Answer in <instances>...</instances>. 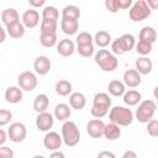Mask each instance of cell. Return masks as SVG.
Instances as JSON below:
<instances>
[{"label": "cell", "mask_w": 158, "mask_h": 158, "mask_svg": "<svg viewBox=\"0 0 158 158\" xmlns=\"http://www.w3.org/2000/svg\"><path fill=\"white\" fill-rule=\"evenodd\" d=\"M109 118H110V122L116 123L120 127H127L132 123L135 117L131 109L125 106H114L112 109H110Z\"/></svg>", "instance_id": "cell-1"}, {"label": "cell", "mask_w": 158, "mask_h": 158, "mask_svg": "<svg viewBox=\"0 0 158 158\" xmlns=\"http://www.w3.org/2000/svg\"><path fill=\"white\" fill-rule=\"evenodd\" d=\"M95 63L104 72H114L118 67V59L109 49H99L95 53Z\"/></svg>", "instance_id": "cell-2"}, {"label": "cell", "mask_w": 158, "mask_h": 158, "mask_svg": "<svg viewBox=\"0 0 158 158\" xmlns=\"http://www.w3.org/2000/svg\"><path fill=\"white\" fill-rule=\"evenodd\" d=\"M62 138H63V142L65 146L68 147H74L79 143L80 141V131L77 126L75 122L68 120L65 122H63L62 125Z\"/></svg>", "instance_id": "cell-3"}, {"label": "cell", "mask_w": 158, "mask_h": 158, "mask_svg": "<svg viewBox=\"0 0 158 158\" xmlns=\"http://www.w3.org/2000/svg\"><path fill=\"white\" fill-rule=\"evenodd\" d=\"M157 110V104L153 100H143L139 102L137 110H136V118L141 123H147L149 122Z\"/></svg>", "instance_id": "cell-4"}, {"label": "cell", "mask_w": 158, "mask_h": 158, "mask_svg": "<svg viewBox=\"0 0 158 158\" xmlns=\"http://www.w3.org/2000/svg\"><path fill=\"white\" fill-rule=\"evenodd\" d=\"M151 9L147 5L146 0H137L132 4L130 11H128V16L130 20L133 22H141L146 19H148L151 16Z\"/></svg>", "instance_id": "cell-5"}, {"label": "cell", "mask_w": 158, "mask_h": 158, "mask_svg": "<svg viewBox=\"0 0 158 158\" xmlns=\"http://www.w3.org/2000/svg\"><path fill=\"white\" fill-rule=\"evenodd\" d=\"M17 84L22 90L32 91L36 89L38 80H37V77L35 73H32L30 70H25V72L20 73V75L17 77Z\"/></svg>", "instance_id": "cell-6"}, {"label": "cell", "mask_w": 158, "mask_h": 158, "mask_svg": "<svg viewBox=\"0 0 158 158\" xmlns=\"http://www.w3.org/2000/svg\"><path fill=\"white\" fill-rule=\"evenodd\" d=\"M7 135L11 142L15 143H20L23 142L26 136H27V128L22 122H14L10 125L9 130H7Z\"/></svg>", "instance_id": "cell-7"}, {"label": "cell", "mask_w": 158, "mask_h": 158, "mask_svg": "<svg viewBox=\"0 0 158 158\" xmlns=\"http://www.w3.org/2000/svg\"><path fill=\"white\" fill-rule=\"evenodd\" d=\"M63 143V138H62V135H59L58 132L56 131H49L44 135L43 137V146L48 151H59L60 146Z\"/></svg>", "instance_id": "cell-8"}, {"label": "cell", "mask_w": 158, "mask_h": 158, "mask_svg": "<svg viewBox=\"0 0 158 158\" xmlns=\"http://www.w3.org/2000/svg\"><path fill=\"white\" fill-rule=\"evenodd\" d=\"M105 125L106 123H104L102 120H100V118H93V120H90L86 123V132L93 138H101V137H104Z\"/></svg>", "instance_id": "cell-9"}, {"label": "cell", "mask_w": 158, "mask_h": 158, "mask_svg": "<svg viewBox=\"0 0 158 158\" xmlns=\"http://www.w3.org/2000/svg\"><path fill=\"white\" fill-rule=\"evenodd\" d=\"M53 123H54V117L52 114L49 112H41V114H37V117H36V127L42 131V132H49V130L53 127Z\"/></svg>", "instance_id": "cell-10"}, {"label": "cell", "mask_w": 158, "mask_h": 158, "mask_svg": "<svg viewBox=\"0 0 158 158\" xmlns=\"http://www.w3.org/2000/svg\"><path fill=\"white\" fill-rule=\"evenodd\" d=\"M21 22L23 23V26L26 28H35L40 23V12L35 9L26 10L22 14V21Z\"/></svg>", "instance_id": "cell-11"}, {"label": "cell", "mask_w": 158, "mask_h": 158, "mask_svg": "<svg viewBox=\"0 0 158 158\" xmlns=\"http://www.w3.org/2000/svg\"><path fill=\"white\" fill-rule=\"evenodd\" d=\"M52 68V63L48 57L46 56H38L33 62V69L40 75H46L49 73Z\"/></svg>", "instance_id": "cell-12"}, {"label": "cell", "mask_w": 158, "mask_h": 158, "mask_svg": "<svg viewBox=\"0 0 158 158\" xmlns=\"http://www.w3.org/2000/svg\"><path fill=\"white\" fill-rule=\"evenodd\" d=\"M95 109H100L109 112V109L111 107V98L107 93H98L95 94L93 99V106Z\"/></svg>", "instance_id": "cell-13"}, {"label": "cell", "mask_w": 158, "mask_h": 158, "mask_svg": "<svg viewBox=\"0 0 158 158\" xmlns=\"http://www.w3.org/2000/svg\"><path fill=\"white\" fill-rule=\"evenodd\" d=\"M122 79H123V84L128 88H137L142 81L141 74L136 69H127L123 73Z\"/></svg>", "instance_id": "cell-14"}, {"label": "cell", "mask_w": 158, "mask_h": 158, "mask_svg": "<svg viewBox=\"0 0 158 158\" xmlns=\"http://www.w3.org/2000/svg\"><path fill=\"white\" fill-rule=\"evenodd\" d=\"M74 51H77L75 44H74V42H73L72 40H69V38H63V40H60V41L58 42V44H57V52H58V54H60L62 57H70V56L74 53Z\"/></svg>", "instance_id": "cell-15"}, {"label": "cell", "mask_w": 158, "mask_h": 158, "mask_svg": "<svg viewBox=\"0 0 158 158\" xmlns=\"http://www.w3.org/2000/svg\"><path fill=\"white\" fill-rule=\"evenodd\" d=\"M135 69L141 74V75H147L152 72L153 69V63L148 57H139L135 62Z\"/></svg>", "instance_id": "cell-16"}, {"label": "cell", "mask_w": 158, "mask_h": 158, "mask_svg": "<svg viewBox=\"0 0 158 158\" xmlns=\"http://www.w3.org/2000/svg\"><path fill=\"white\" fill-rule=\"evenodd\" d=\"M86 105V98L80 91H74L69 95V106L74 110H81Z\"/></svg>", "instance_id": "cell-17"}, {"label": "cell", "mask_w": 158, "mask_h": 158, "mask_svg": "<svg viewBox=\"0 0 158 158\" xmlns=\"http://www.w3.org/2000/svg\"><path fill=\"white\" fill-rule=\"evenodd\" d=\"M70 115H72V107L68 104L60 102V104L56 105V107H54V117L58 121L65 122V121L69 120Z\"/></svg>", "instance_id": "cell-18"}, {"label": "cell", "mask_w": 158, "mask_h": 158, "mask_svg": "<svg viewBox=\"0 0 158 158\" xmlns=\"http://www.w3.org/2000/svg\"><path fill=\"white\" fill-rule=\"evenodd\" d=\"M5 100L9 104H17L22 100V89L20 86H9L5 90Z\"/></svg>", "instance_id": "cell-19"}, {"label": "cell", "mask_w": 158, "mask_h": 158, "mask_svg": "<svg viewBox=\"0 0 158 158\" xmlns=\"http://www.w3.org/2000/svg\"><path fill=\"white\" fill-rule=\"evenodd\" d=\"M1 21L5 25V27H7V26H10L15 22H19L20 21V15H19L17 10H15L12 7H9V9H5L1 12Z\"/></svg>", "instance_id": "cell-20"}, {"label": "cell", "mask_w": 158, "mask_h": 158, "mask_svg": "<svg viewBox=\"0 0 158 158\" xmlns=\"http://www.w3.org/2000/svg\"><path fill=\"white\" fill-rule=\"evenodd\" d=\"M60 28L63 33L72 36L78 32L79 28V21L78 20H70V19H62L60 21Z\"/></svg>", "instance_id": "cell-21"}, {"label": "cell", "mask_w": 158, "mask_h": 158, "mask_svg": "<svg viewBox=\"0 0 158 158\" xmlns=\"http://www.w3.org/2000/svg\"><path fill=\"white\" fill-rule=\"evenodd\" d=\"M121 136V128L116 123H106L105 125V130H104V137L107 141H116Z\"/></svg>", "instance_id": "cell-22"}, {"label": "cell", "mask_w": 158, "mask_h": 158, "mask_svg": "<svg viewBox=\"0 0 158 158\" xmlns=\"http://www.w3.org/2000/svg\"><path fill=\"white\" fill-rule=\"evenodd\" d=\"M49 106V98L46 94H38L33 100V109L37 114L46 112Z\"/></svg>", "instance_id": "cell-23"}, {"label": "cell", "mask_w": 158, "mask_h": 158, "mask_svg": "<svg viewBox=\"0 0 158 158\" xmlns=\"http://www.w3.org/2000/svg\"><path fill=\"white\" fill-rule=\"evenodd\" d=\"M107 90H109V93H110L112 96H116V98L123 96L125 93H126V85L123 84V81L115 79V80H111V81L109 83Z\"/></svg>", "instance_id": "cell-24"}, {"label": "cell", "mask_w": 158, "mask_h": 158, "mask_svg": "<svg viewBox=\"0 0 158 158\" xmlns=\"http://www.w3.org/2000/svg\"><path fill=\"white\" fill-rule=\"evenodd\" d=\"M5 28H6L7 35H9L11 38H15V40L23 37L25 31H26V27H25L23 23L20 22V21H19V22H15V23H12V25L5 27Z\"/></svg>", "instance_id": "cell-25"}, {"label": "cell", "mask_w": 158, "mask_h": 158, "mask_svg": "<svg viewBox=\"0 0 158 158\" xmlns=\"http://www.w3.org/2000/svg\"><path fill=\"white\" fill-rule=\"evenodd\" d=\"M56 93L59 95V96H68L73 93V85L69 80L67 79H60L56 83Z\"/></svg>", "instance_id": "cell-26"}, {"label": "cell", "mask_w": 158, "mask_h": 158, "mask_svg": "<svg viewBox=\"0 0 158 158\" xmlns=\"http://www.w3.org/2000/svg\"><path fill=\"white\" fill-rule=\"evenodd\" d=\"M139 40L153 44L157 40V31L152 26H143L139 31Z\"/></svg>", "instance_id": "cell-27"}, {"label": "cell", "mask_w": 158, "mask_h": 158, "mask_svg": "<svg viewBox=\"0 0 158 158\" xmlns=\"http://www.w3.org/2000/svg\"><path fill=\"white\" fill-rule=\"evenodd\" d=\"M94 41H95L96 46H99L101 48H105L111 43V35L105 30H100L95 33Z\"/></svg>", "instance_id": "cell-28"}, {"label": "cell", "mask_w": 158, "mask_h": 158, "mask_svg": "<svg viewBox=\"0 0 158 158\" xmlns=\"http://www.w3.org/2000/svg\"><path fill=\"white\" fill-rule=\"evenodd\" d=\"M141 99H142L141 93L138 90H135V89H131V90L126 91L125 95H123V102L128 106L137 105L138 102H141Z\"/></svg>", "instance_id": "cell-29"}, {"label": "cell", "mask_w": 158, "mask_h": 158, "mask_svg": "<svg viewBox=\"0 0 158 158\" xmlns=\"http://www.w3.org/2000/svg\"><path fill=\"white\" fill-rule=\"evenodd\" d=\"M81 12L78 6L75 5H67L62 10V19H70V20H79Z\"/></svg>", "instance_id": "cell-30"}, {"label": "cell", "mask_w": 158, "mask_h": 158, "mask_svg": "<svg viewBox=\"0 0 158 158\" xmlns=\"http://www.w3.org/2000/svg\"><path fill=\"white\" fill-rule=\"evenodd\" d=\"M58 28V21L57 20H44L42 19L40 25L41 33H57Z\"/></svg>", "instance_id": "cell-31"}, {"label": "cell", "mask_w": 158, "mask_h": 158, "mask_svg": "<svg viewBox=\"0 0 158 158\" xmlns=\"http://www.w3.org/2000/svg\"><path fill=\"white\" fill-rule=\"evenodd\" d=\"M57 33H41L40 35V42L43 47H47V48H51L57 43Z\"/></svg>", "instance_id": "cell-32"}, {"label": "cell", "mask_w": 158, "mask_h": 158, "mask_svg": "<svg viewBox=\"0 0 158 158\" xmlns=\"http://www.w3.org/2000/svg\"><path fill=\"white\" fill-rule=\"evenodd\" d=\"M120 41L125 48V52H130L131 49H133L136 47V38L131 33H123L120 37Z\"/></svg>", "instance_id": "cell-33"}, {"label": "cell", "mask_w": 158, "mask_h": 158, "mask_svg": "<svg viewBox=\"0 0 158 158\" xmlns=\"http://www.w3.org/2000/svg\"><path fill=\"white\" fill-rule=\"evenodd\" d=\"M152 43H149V42H146V41H141V40H138V42L136 43V52L139 54V56H142V57H147L151 52H152Z\"/></svg>", "instance_id": "cell-34"}, {"label": "cell", "mask_w": 158, "mask_h": 158, "mask_svg": "<svg viewBox=\"0 0 158 158\" xmlns=\"http://www.w3.org/2000/svg\"><path fill=\"white\" fill-rule=\"evenodd\" d=\"M58 17H59V11L57 10V7L51 6V5L43 7L42 19H44V20H57L58 21Z\"/></svg>", "instance_id": "cell-35"}, {"label": "cell", "mask_w": 158, "mask_h": 158, "mask_svg": "<svg viewBox=\"0 0 158 158\" xmlns=\"http://www.w3.org/2000/svg\"><path fill=\"white\" fill-rule=\"evenodd\" d=\"M93 36L86 32V31H83V32H79V35L77 36V46H88V44H93Z\"/></svg>", "instance_id": "cell-36"}, {"label": "cell", "mask_w": 158, "mask_h": 158, "mask_svg": "<svg viewBox=\"0 0 158 158\" xmlns=\"http://www.w3.org/2000/svg\"><path fill=\"white\" fill-rule=\"evenodd\" d=\"M77 52L79 53V56L84 57V58H89L94 54V46L93 44H88V46H77Z\"/></svg>", "instance_id": "cell-37"}, {"label": "cell", "mask_w": 158, "mask_h": 158, "mask_svg": "<svg viewBox=\"0 0 158 158\" xmlns=\"http://www.w3.org/2000/svg\"><path fill=\"white\" fill-rule=\"evenodd\" d=\"M111 52H112L115 56H122V54L126 53V52H125V48H123V46H122V43H121V41H120V37L116 38V40H114V41L111 42Z\"/></svg>", "instance_id": "cell-38"}, {"label": "cell", "mask_w": 158, "mask_h": 158, "mask_svg": "<svg viewBox=\"0 0 158 158\" xmlns=\"http://www.w3.org/2000/svg\"><path fill=\"white\" fill-rule=\"evenodd\" d=\"M147 132L149 136L152 137H158V120L152 118L149 122H147V127H146Z\"/></svg>", "instance_id": "cell-39"}, {"label": "cell", "mask_w": 158, "mask_h": 158, "mask_svg": "<svg viewBox=\"0 0 158 158\" xmlns=\"http://www.w3.org/2000/svg\"><path fill=\"white\" fill-rule=\"evenodd\" d=\"M11 118H12L11 111H9V110H6V109H1V110H0V126L7 125Z\"/></svg>", "instance_id": "cell-40"}, {"label": "cell", "mask_w": 158, "mask_h": 158, "mask_svg": "<svg viewBox=\"0 0 158 158\" xmlns=\"http://www.w3.org/2000/svg\"><path fill=\"white\" fill-rule=\"evenodd\" d=\"M105 6L110 12L116 14L120 10V0H106Z\"/></svg>", "instance_id": "cell-41"}, {"label": "cell", "mask_w": 158, "mask_h": 158, "mask_svg": "<svg viewBox=\"0 0 158 158\" xmlns=\"http://www.w3.org/2000/svg\"><path fill=\"white\" fill-rule=\"evenodd\" d=\"M15 152L12 148L6 147V146H0V158H14Z\"/></svg>", "instance_id": "cell-42"}, {"label": "cell", "mask_w": 158, "mask_h": 158, "mask_svg": "<svg viewBox=\"0 0 158 158\" xmlns=\"http://www.w3.org/2000/svg\"><path fill=\"white\" fill-rule=\"evenodd\" d=\"M96 158H116V156H115V153H112L111 151H101V152L96 156Z\"/></svg>", "instance_id": "cell-43"}, {"label": "cell", "mask_w": 158, "mask_h": 158, "mask_svg": "<svg viewBox=\"0 0 158 158\" xmlns=\"http://www.w3.org/2000/svg\"><path fill=\"white\" fill-rule=\"evenodd\" d=\"M28 4L32 7H42L44 6V0H28Z\"/></svg>", "instance_id": "cell-44"}, {"label": "cell", "mask_w": 158, "mask_h": 158, "mask_svg": "<svg viewBox=\"0 0 158 158\" xmlns=\"http://www.w3.org/2000/svg\"><path fill=\"white\" fill-rule=\"evenodd\" d=\"M132 0H120V10L121 9H131L132 6Z\"/></svg>", "instance_id": "cell-45"}, {"label": "cell", "mask_w": 158, "mask_h": 158, "mask_svg": "<svg viewBox=\"0 0 158 158\" xmlns=\"http://www.w3.org/2000/svg\"><path fill=\"white\" fill-rule=\"evenodd\" d=\"M122 158H138V157H137V153H136L135 151H132V149H127V151L123 152Z\"/></svg>", "instance_id": "cell-46"}, {"label": "cell", "mask_w": 158, "mask_h": 158, "mask_svg": "<svg viewBox=\"0 0 158 158\" xmlns=\"http://www.w3.org/2000/svg\"><path fill=\"white\" fill-rule=\"evenodd\" d=\"M7 138H9V135L5 132V130L1 128V130H0V146H4Z\"/></svg>", "instance_id": "cell-47"}, {"label": "cell", "mask_w": 158, "mask_h": 158, "mask_svg": "<svg viewBox=\"0 0 158 158\" xmlns=\"http://www.w3.org/2000/svg\"><path fill=\"white\" fill-rule=\"evenodd\" d=\"M147 5L149 6L151 10H157L158 9V0H146Z\"/></svg>", "instance_id": "cell-48"}, {"label": "cell", "mask_w": 158, "mask_h": 158, "mask_svg": "<svg viewBox=\"0 0 158 158\" xmlns=\"http://www.w3.org/2000/svg\"><path fill=\"white\" fill-rule=\"evenodd\" d=\"M49 158H65V156H64V153L60 152V151H54V152L51 153Z\"/></svg>", "instance_id": "cell-49"}, {"label": "cell", "mask_w": 158, "mask_h": 158, "mask_svg": "<svg viewBox=\"0 0 158 158\" xmlns=\"http://www.w3.org/2000/svg\"><path fill=\"white\" fill-rule=\"evenodd\" d=\"M0 31H1V40H0V43H4L5 40H6V28L0 27Z\"/></svg>", "instance_id": "cell-50"}, {"label": "cell", "mask_w": 158, "mask_h": 158, "mask_svg": "<svg viewBox=\"0 0 158 158\" xmlns=\"http://www.w3.org/2000/svg\"><path fill=\"white\" fill-rule=\"evenodd\" d=\"M153 96H154V99H157V101H158V85L154 88V90H153Z\"/></svg>", "instance_id": "cell-51"}, {"label": "cell", "mask_w": 158, "mask_h": 158, "mask_svg": "<svg viewBox=\"0 0 158 158\" xmlns=\"http://www.w3.org/2000/svg\"><path fill=\"white\" fill-rule=\"evenodd\" d=\"M32 158H46L44 156H42V154H36V156H33Z\"/></svg>", "instance_id": "cell-52"}]
</instances>
